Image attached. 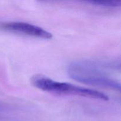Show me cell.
I'll return each instance as SVG.
<instances>
[{
  "label": "cell",
  "instance_id": "5b68a950",
  "mask_svg": "<svg viewBox=\"0 0 121 121\" xmlns=\"http://www.w3.org/2000/svg\"><path fill=\"white\" fill-rule=\"evenodd\" d=\"M5 109V106L2 105V103L0 102V111H2Z\"/></svg>",
  "mask_w": 121,
  "mask_h": 121
},
{
  "label": "cell",
  "instance_id": "7a4b0ae2",
  "mask_svg": "<svg viewBox=\"0 0 121 121\" xmlns=\"http://www.w3.org/2000/svg\"><path fill=\"white\" fill-rule=\"evenodd\" d=\"M31 82L36 88L53 94L76 96L104 101L109 99L108 96L103 92L69 83L59 82L41 74L33 76L31 79Z\"/></svg>",
  "mask_w": 121,
  "mask_h": 121
},
{
  "label": "cell",
  "instance_id": "277c9868",
  "mask_svg": "<svg viewBox=\"0 0 121 121\" xmlns=\"http://www.w3.org/2000/svg\"><path fill=\"white\" fill-rule=\"evenodd\" d=\"M87 2L105 8H116L121 6V1H87Z\"/></svg>",
  "mask_w": 121,
  "mask_h": 121
},
{
  "label": "cell",
  "instance_id": "3957f363",
  "mask_svg": "<svg viewBox=\"0 0 121 121\" xmlns=\"http://www.w3.org/2000/svg\"><path fill=\"white\" fill-rule=\"evenodd\" d=\"M0 28L6 31L45 40H50L53 38L50 32L28 22L21 21L2 22L0 23Z\"/></svg>",
  "mask_w": 121,
  "mask_h": 121
},
{
  "label": "cell",
  "instance_id": "6da1fadb",
  "mask_svg": "<svg viewBox=\"0 0 121 121\" xmlns=\"http://www.w3.org/2000/svg\"><path fill=\"white\" fill-rule=\"evenodd\" d=\"M118 61H79L70 64L67 73L72 79L82 83L104 87L113 91H121V83L109 74V70H117Z\"/></svg>",
  "mask_w": 121,
  "mask_h": 121
}]
</instances>
